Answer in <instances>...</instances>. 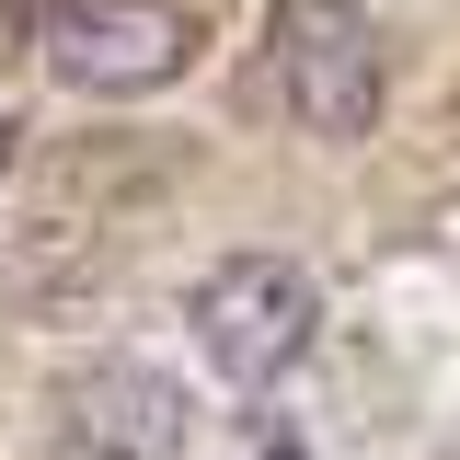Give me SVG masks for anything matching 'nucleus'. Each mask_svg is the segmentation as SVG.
Listing matches in <instances>:
<instances>
[{"label":"nucleus","mask_w":460,"mask_h":460,"mask_svg":"<svg viewBox=\"0 0 460 460\" xmlns=\"http://www.w3.org/2000/svg\"><path fill=\"white\" fill-rule=\"evenodd\" d=\"M265 81H277L299 138L357 150L380 127V104H392V58H380L368 0H277L265 12Z\"/></svg>","instance_id":"nucleus-1"},{"label":"nucleus","mask_w":460,"mask_h":460,"mask_svg":"<svg viewBox=\"0 0 460 460\" xmlns=\"http://www.w3.org/2000/svg\"><path fill=\"white\" fill-rule=\"evenodd\" d=\"M184 323H196V357H208L219 380H242V392H277L288 368L323 345V288H311V265H299V253H277V242H242V253H219V265L196 277Z\"/></svg>","instance_id":"nucleus-2"},{"label":"nucleus","mask_w":460,"mask_h":460,"mask_svg":"<svg viewBox=\"0 0 460 460\" xmlns=\"http://www.w3.org/2000/svg\"><path fill=\"white\" fill-rule=\"evenodd\" d=\"M35 58H47L58 93L138 104V93L184 81L196 12H184V0H47V12H35Z\"/></svg>","instance_id":"nucleus-3"},{"label":"nucleus","mask_w":460,"mask_h":460,"mask_svg":"<svg viewBox=\"0 0 460 460\" xmlns=\"http://www.w3.org/2000/svg\"><path fill=\"white\" fill-rule=\"evenodd\" d=\"M47 438H58V460H184L196 402L150 357H81L47 392Z\"/></svg>","instance_id":"nucleus-4"},{"label":"nucleus","mask_w":460,"mask_h":460,"mask_svg":"<svg viewBox=\"0 0 460 460\" xmlns=\"http://www.w3.org/2000/svg\"><path fill=\"white\" fill-rule=\"evenodd\" d=\"M12 150H23V127H12V115H0V172H12Z\"/></svg>","instance_id":"nucleus-5"}]
</instances>
